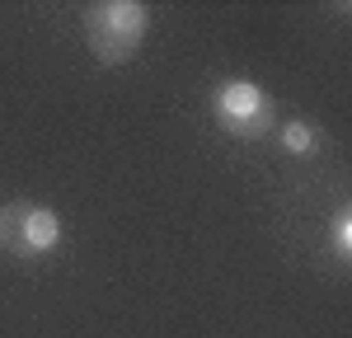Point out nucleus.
<instances>
[{
	"label": "nucleus",
	"instance_id": "nucleus-1",
	"mask_svg": "<svg viewBox=\"0 0 352 338\" xmlns=\"http://www.w3.org/2000/svg\"><path fill=\"white\" fill-rule=\"evenodd\" d=\"M151 33V10L141 0H99L85 10V47L99 66H127Z\"/></svg>",
	"mask_w": 352,
	"mask_h": 338
},
{
	"label": "nucleus",
	"instance_id": "nucleus-2",
	"mask_svg": "<svg viewBox=\"0 0 352 338\" xmlns=\"http://www.w3.org/2000/svg\"><path fill=\"white\" fill-rule=\"evenodd\" d=\"M212 122L235 141H263L277 132V109L272 94L254 80H221L212 89Z\"/></svg>",
	"mask_w": 352,
	"mask_h": 338
},
{
	"label": "nucleus",
	"instance_id": "nucleus-3",
	"mask_svg": "<svg viewBox=\"0 0 352 338\" xmlns=\"http://www.w3.org/2000/svg\"><path fill=\"white\" fill-rule=\"evenodd\" d=\"M61 245V216L43 202H5L0 207V249L14 258H47Z\"/></svg>",
	"mask_w": 352,
	"mask_h": 338
},
{
	"label": "nucleus",
	"instance_id": "nucleus-4",
	"mask_svg": "<svg viewBox=\"0 0 352 338\" xmlns=\"http://www.w3.org/2000/svg\"><path fill=\"white\" fill-rule=\"evenodd\" d=\"M277 146H282L287 155L305 160V155H315V150L324 146V137H320V127H315V122H305V117H287V122L277 127Z\"/></svg>",
	"mask_w": 352,
	"mask_h": 338
},
{
	"label": "nucleus",
	"instance_id": "nucleus-5",
	"mask_svg": "<svg viewBox=\"0 0 352 338\" xmlns=\"http://www.w3.org/2000/svg\"><path fill=\"white\" fill-rule=\"evenodd\" d=\"M329 249H333V258L348 268L352 263V212L343 207L338 216H333V235H329Z\"/></svg>",
	"mask_w": 352,
	"mask_h": 338
}]
</instances>
